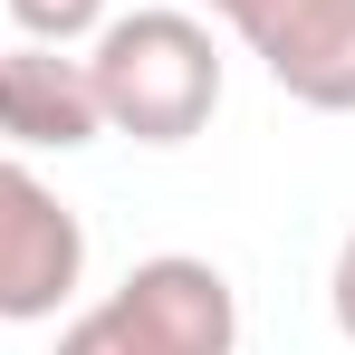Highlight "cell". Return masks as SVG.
<instances>
[{
  "label": "cell",
  "mask_w": 355,
  "mask_h": 355,
  "mask_svg": "<svg viewBox=\"0 0 355 355\" xmlns=\"http://www.w3.org/2000/svg\"><path fill=\"white\" fill-rule=\"evenodd\" d=\"M96 135H106V116H96L87 58L39 49V39L0 49V144H10V154H77V144H96Z\"/></svg>",
  "instance_id": "5"
},
{
  "label": "cell",
  "mask_w": 355,
  "mask_h": 355,
  "mask_svg": "<svg viewBox=\"0 0 355 355\" xmlns=\"http://www.w3.org/2000/svg\"><path fill=\"white\" fill-rule=\"evenodd\" d=\"M0 19H19L39 49H87L116 10H106V0H0Z\"/></svg>",
  "instance_id": "6"
},
{
  "label": "cell",
  "mask_w": 355,
  "mask_h": 355,
  "mask_svg": "<svg viewBox=\"0 0 355 355\" xmlns=\"http://www.w3.org/2000/svg\"><path fill=\"white\" fill-rule=\"evenodd\" d=\"M58 355H240V288L192 250H154L58 327Z\"/></svg>",
  "instance_id": "2"
},
{
  "label": "cell",
  "mask_w": 355,
  "mask_h": 355,
  "mask_svg": "<svg viewBox=\"0 0 355 355\" xmlns=\"http://www.w3.org/2000/svg\"><path fill=\"white\" fill-rule=\"evenodd\" d=\"M96 116L125 144H192L221 116V39L192 10H125L87 39Z\"/></svg>",
  "instance_id": "1"
},
{
  "label": "cell",
  "mask_w": 355,
  "mask_h": 355,
  "mask_svg": "<svg viewBox=\"0 0 355 355\" xmlns=\"http://www.w3.org/2000/svg\"><path fill=\"white\" fill-rule=\"evenodd\" d=\"M327 317H336V336L355 346V231L336 240V269H327Z\"/></svg>",
  "instance_id": "7"
},
{
  "label": "cell",
  "mask_w": 355,
  "mask_h": 355,
  "mask_svg": "<svg viewBox=\"0 0 355 355\" xmlns=\"http://www.w3.org/2000/svg\"><path fill=\"white\" fill-rule=\"evenodd\" d=\"M202 10L269 67L279 96L355 116V0H202Z\"/></svg>",
  "instance_id": "3"
},
{
  "label": "cell",
  "mask_w": 355,
  "mask_h": 355,
  "mask_svg": "<svg viewBox=\"0 0 355 355\" xmlns=\"http://www.w3.org/2000/svg\"><path fill=\"white\" fill-rule=\"evenodd\" d=\"M87 279V221L0 144V327L58 317Z\"/></svg>",
  "instance_id": "4"
}]
</instances>
